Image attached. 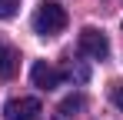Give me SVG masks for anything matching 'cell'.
I'll use <instances>...</instances> for the list:
<instances>
[{
    "mask_svg": "<svg viewBox=\"0 0 123 120\" xmlns=\"http://www.w3.org/2000/svg\"><path fill=\"white\" fill-rule=\"evenodd\" d=\"M17 7H20V0H0V20H10L17 13Z\"/></svg>",
    "mask_w": 123,
    "mask_h": 120,
    "instance_id": "6",
    "label": "cell"
},
{
    "mask_svg": "<svg viewBox=\"0 0 123 120\" xmlns=\"http://www.w3.org/2000/svg\"><path fill=\"white\" fill-rule=\"evenodd\" d=\"M113 103L123 110V83H117V87H113Z\"/></svg>",
    "mask_w": 123,
    "mask_h": 120,
    "instance_id": "7",
    "label": "cell"
},
{
    "mask_svg": "<svg viewBox=\"0 0 123 120\" xmlns=\"http://www.w3.org/2000/svg\"><path fill=\"white\" fill-rule=\"evenodd\" d=\"M63 27H67V10L60 3H40L37 13H33V30L40 37H57Z\"/></svg>",
    "mask_w": 123,
    "mask_h": 120,
    "instance_id": "1",
    "label": "cell"
},
{
    "mask_svg": "<svg viewBox=\"0 0 123 120\" xmlns=\"http://www.w3.org/2000/svg\"><path fill=\"white\" fill-rule=\"evenodd\" d=\"M43 107L37 97H13L3 107V120H40Z\"/></svg>",
    "mask_w": 123,
    "mask_h": 120,
    "instance_id": "2",
    "label": "cell"
},
{
    "mask_svg": "<svg viewBox=\"0 0 123 120\" xmlns=\"http://www.w3.org/2000/svg\"><path fill=\"white\" fill-rule=\"evenodd\" d=\"M80 53L83 57H93V60H106L110 57V40L103 37L100 30L86 27V30H80Z\"/></svg>",
    "mask_w": 123,
    "mask_h": 120,
    "instance_id": "3",
    "label": "cell"
},
{
    "mask_svg": "<svg viewBox=\"0 0 123 120\" xmlns=\"http://www.w3.org/2000/svg\"><path fill=\"white\" fill-rule=\"evenodd\" d=\"M30 77H33V83L40 87V90H57L63 83V73L57 70V67H50L47 60H37L33 67H30Z\"/></svg>",
    "mask_w": 123,
    "mask_h": 120,
    "instance_id": "4",
    "label": "cell"
},
{
    "mask_svg": "<svg viewBox=\"0 0 123 120\" xmlns=\"http://www.w3.org/2000/svg\"><path fill=\"white\" fill-rule=\"evenodd\" d=\"M17 73V53L10 47H0V77H13Z\"/></svg>",
    "mask_w": 123,
    "mask_h": 120,
    "instance_id": "5",
    "label": "cell"
}]
</instances>
